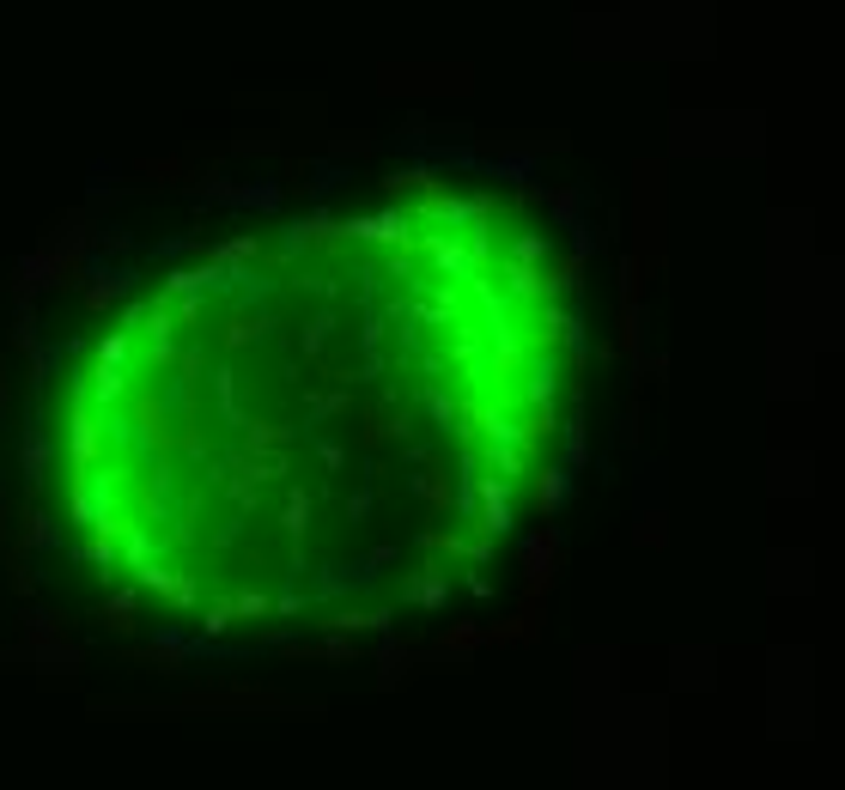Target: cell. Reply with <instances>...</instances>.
Returning <instances> with one entry per match:
<instances>
[{"label":"cell","instance_id":"1","mask_svg":"<svg viewBox=\"0 0 845 790\" xmlns=\"http://www.w3.org/2000/svg\"><path fill=\"white\" fill-rule=\"evenodd\" d=\"M578 365V268L493 189L414 177L98 262L25 377L31 566L177 657L396 632L542 511Z\"/></svg>","mask_w":845,"mask_h":790}]
</instances>
